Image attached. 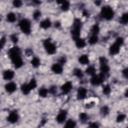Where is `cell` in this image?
I'll list each match as a JSON object with an SVG mask.
<instances>
[{"label":"cell","mask_w":128,"mask_h":128,"mask_svg":"<svg viewBox=\"0 0 128 128\" xmlns=\"http://www.w3.org/2000/svg\"><path fill=\"white\" fill-rule=\"evenodd\" d=\"M75 45H76V47L79 48V49L84 48V47L86 46V41H85V39H83V38H78L77 40H75Z\"/></svg>","instance_id":"17"},{"label":"cell","mask_w":128,"mask_h":128,"mask_svg":"<svg viewBox=\"0 0 128 128\" xmlns=\"http://www.w3.org/2000/svg\"><path fill=\"white\" fill-rule=\"evenodd\" d=\"M16 89H17V84L14 83V82H8L5 85V90L8 93H13V92L16 91Z\"/></svg>","instance_id":"11"},{"label":"cell","mask_w":128,"mask_h":128,"mask_svg":"<svg viewBox=\"0 0 128 128\" xmlns=\"http://www.w3.org/2000/svg\"><path fill=\"white\" fill-rule=\"evenodd\" d=\"M120 22H121V24H123V25L128 24V12H125V13L122 14V16H121V18H120Z\"/></svg>","instance_id":"27"},{"label":"cell","mask_w":128,"mask_h":128,"mask_svg":"<svg viewBox=\"0 0 128 128\" xmlns=\"http://www.w3.org/2000/svg\"><path fill=\"white\" fill-rule=\"evenodd\" d=\"M78 60H79V62H80L82 65H87V64H89V57H88V55H86V54L80 55Z\"/></svg>","instance_id":"18"},{"label":"cell","mask_w":128,"mask_h":128,"mask_svg":"<svg viewBox=\"0 0 128 128\" xmlns=\"http://www.w3.org/2000/svg\"><path fill=\"white\" fill-rule=\"evenodd\" d=\"M66 118H67V111L66 110H60L59 113L57 114L56 121L58 123H64V121H66Z\"/></svg>","instance_id":"9"},{"label":"cell","mask_w":128,"mask_h":128,"mask_svg":"<svg viewBox=\"0 0 128 128\" xmlns=\"http://www.w3.org/2000/svg\"><path fill=\"white\" fill-rule=\"evenodd\" d=\"M93 105H94V103L93 102H91V103H87V105H86V108H91V107H93Z\"/></svg>","instance_id":"45"},{"label":"cell","mask_w":128,"mask_h":128,"mask_svg":"<svg viewBox=\"0 0 128 128\" xmlns=\"http://www.w3.org/2000/svg\"><path fill=\"white\" fill-rule=\"evenodd\" d=\"M125 118H126V115L123 114V113H121V114H119V115L117 116L116 121H117V122H123V121L125 120Z\"/></svg>","instance_id":"34"},{"label":"cell","mask_w":128,"mask_h":128,"mask_svg":"<svg viewBox=\"0 0 128 128\" xmlns=\"http://www.w3.org/2000/svg\"><path fill=\"white\" fill-rule=\"evenodd\" d=\"M99 64H100V74L104 77V79L108 76L109 74V65H108V60L106 57H100L99 58Z\"/></svg>","instance_id":"3"},{"label":"cell","mask_w":128,"mask_h":128,"mask_svg":"<svg viewBox=\"0 0 128 128\" xmlns=\"http://www.w3.org/2000/svg\"><path fill=\"white\" fill-rule=\"evenodd\" d=\"M48 93H49V90H48L47 88H45V87H41V88L39 89V91H38L39 96L42 97V98H45V97L48 95Z\"/></svg>","instance_id":"19"},{"label":"cell","mask_w":128,"mask_h":128,"mask_svg":"<svg viewBox=\"0 0 128 128\" xmlns=\"http://www.w3.org/2000/svg\"><path fill=\"white\" fill-rule=\"evenodd\" d=\"M120 47H121V46H119L117 43L114 42V43L110 46V48H109V53H110L111 55H116V54H118L119 51H120Z\"/></svg>","instance_id":"14"},{"label":"cell","mask_w":128,"mask_h":128,"mask_svg":"<svg viewBox=\"0 0 128 128\" xmlns=\"http://www.w3.org/2000/svg\"><path fill=\"white\" fill-rule=\"evenodd\" d=\"M115 43H117L119 46H122V45H123V43H124V39H123L122 37H118V38H116Z\"/></svg>","instance_id":"37"},{"label":"cell","mask_w":128,"mask_h":128,"mask_svg":"<svg viewBox=\"0 0 128 128\" xmlns=\"http://www.w3.org/2000/svg\"><path fill=\"white\" fill-rule=\"evenodd\" d=\"M54 26H55V27H57V28H59V27L61 26V24H60V22H59V21H57V22H55V23H54Z\"/></svg>","instance_id":"44"},{"label":"cell","mask_w":128,"mask_h":128,"mask_svg":"<svg viewBox=\"0 0 128 128\" xmlns=\"http://www.w3.org/2000/svg\"><path fill=\"white\" fill-rule=\"evenodd\" d=\"M13 6L16 7V8L21 7L22 6V1H20V0H14L13 1Z\"/></svg>","instance_id":"36"},{"label":"cell","mask_w":128,"mask_h":128,"mask_svg":"<svg viewBox=\"0 0 128 128\" xmlns=\"http://www.w3.org/2000/svg\"><path fill=\"white\" fill-rule=\"evenodd\" d=\"M73 74L77 77V78H82L83 77V72H82V70L81 69H79V68H76V69H74V71H73Z\"/></svg>","instance_id":"31"},{"label":"cell","mask_w":128,"mask_h":128,"mask_svg":"<svg viewBox=\"0 0 128 128\" xmlns=\"http://www.w3.org/2000/svg\"><path fill=\"white\" fill-rule=\"evenodd\" d=\"M103 81H104V77H103L101 74H99V75H94V76H92L91 79H90V83H91L93 86H98V85H100Z\"/></svg>","instance_id":"7"},{"label":"cell","mask_w":128,"mask_h":128,"mask_svg":"<svg viewBox=\"0 0 128 128\" xmlns=\"http://www.w3.org/2000/svg\"><path fill=\"white\" fill-rule=\"evenodd\" d=\"M64 128H76V123L74 120L72 119H69L66 121L65 125H64Z\"/></svg>","instance_id":"20"},{"label":"cell","mask_w":128,"mask_h":128,"mask_svg":"<svg viewBox=\"0 0 128 128\" xmlns=\"http://www.w3.org/2000/svg\"><path fill=\"white\" fill-rule=\"evenodd\" d=\"M89 128H99V124L97 122H91L89 124Z\"/></svg>","instance_id":"41"},{"label":"cell","mask_w":128,"mask_h":128,"mask_svg":"<svg viewBox=\"0 0 128 128\" xmlns=\"http://www.w3.org/2000/svg\"><path fill=\"white\" fill-rule=\"evenodd\" d=\"M48 90H49V93H51V94H56V92H57V87H56V86H51Z\"/></svg>","instance_id":"39"},{"label":"cell","mask_w":128,"mask_h":128,"mask_svg":"<svg viewBox=\"0 0 128 128\" xmlns=\"http://www.w3.org/2000/svg\"><path fill=\"white\" fill-rule=\"evenodd\" d=\"M102 92H103V94H105V95H109L110 92H111L110 86H109L108 84H107V85H104V86H103V89H102Z\"/></svg>","instance_id":"32"},{"label":"cell","mask_w":128,"mask_h":128,"mask_svg":"<svg viewBox=\"0 0 128 128\" xmlns=\"http://www.w3.org/2000/svg\"><path fill=\"white\" fill-rule=\"evenodd\" d=\"M18 119H19V114H18V112L16 110L11 111L9 113L8 117H7V121L10 122V123H16L18 121Z\"/></svg>","instance_id":"8"},{"label":"cell","mask_w":128,"mask_h":128,"mask_svg":"<svg viewBox=\"0 0 128 128\" xmlns=\"http://www.w3.org/2000/svg\"><path fill=\"white\" fill-rule=\"evenodd\" d=\"M21 91H22L23 94L28 95V94L30 93V91H31V89H30V87H29V84H23V85L21 86Z\"/></svg>","instance_id":"24"},{"label":"cell","mask_w":128,"mask_h":128,"mask_svg":"<svg viewBox=\"0 0 128 128\" xmlns=\"http://www.w3.org/2000/svg\"><path fill=\"white\" fill-rule=\"evenodd\" d=\"M127 128H128V127H127Z\"/></svg>","instance_id":"48"},{"label":"cell","mask_w":128,"mask_h":128,"mask_svg":"<svg viewBox=\"0 0 128 128\" xmlns=\"http://www.w3.org/2000/svg\"><path fill=\"white\" fill-rule=\"evenodd\" d=\"M86 96H87V90H86V88L80 87L78 89V91H77V99L78 100H83V99L86 98Z\"/></svg>","instance_id":"12"},{"label":"cell","mask_w":128,"mask_h":128,"mask_svg":"<svg viewBox=\"0 0 128 128\" xmlns=\"http://www.w3.org/2000/svg\"><path fill=\"white\" fill-rule=\"evenodd\" d=\"M122 74H123V76H124L125 78H128V67L125 68V69L122 71Z\"/></svg>","instance_id":"42"},{"label":"cell","mask_w":128,"mask_h":128,"mask_svg":"<svg viewBox=\"0 0 128 128\" xmlns=\"http://www.w3.org/2000/svg\"><path fill=\"white\" fill-rule=\"evenodd\" d=\"M86 74L87 75H91V76H94V75H96V69H95V67L94 66H88L87 67V69H86Z\"/></svg>","instance_id":"23"},{"label":"cell","mask_w":128,"mask_h":128,"mask_svg":"<svg viewBox=\"0 0 128 128\" xmlns=\"http://www.w3.org/2000/svg\"><path fill=\"white\" fill-rule=\"evenodd\" d=\"M13 77H14V72L12 70H10V69L5 70L3 72V78L5 80H11V79H13Z\"/></svg>","instance_id":"15"},{"label":"cell","mask_w":128,"mask_h":128,"mask_svg":"<svg viewBox=\"0 0 128 128\" xmlns=\"http://www.w3.org/2000/svg\"><path fill=\"white\" fill-rule=\"evenodd\" d=\"M6 20H7L8 22H10V23H13V22L16 21V15H15L14 13L10 12V13H8V14L6 15Z\"/></svg>","instance_id":"21"},{"label":"cell","mask_w":128,"mask_h":128,"mask_svg":"<svg viewBox=\"0 0 128 128\" xmlns=\"http://www.w3.org/2000/svg\"><path fill=\"white\" fill-rule=\"evenodd\" d=\"M5 40H6L5 37H2V38H1V47H2V48H3L4 45H5Z\"/></svg>","instance_id":"43"},{"label":"cell","mask_w":128,"mask_h":128,"mask_svg":"<svg viewBox=\"0 0 128 128\" xmlns=\"http://www.w3.org/2000/svg\"><path fill=\"white\" fill-rule=\"evenodd\" d=\"M100 114L102 115V116H107L108 114H109V107L108 106H103V107H101V109H100Z\"/></svg>","instance_id":"30"},{"label":"cell","mask_w":128,"mask_h":128,"mask_svg":"<svg viewBox=\"0 0 128 128\" xmlns=\"http://www.w3.org/2000/svg\"><path fill=\"white\" fill-rule=\"evenodd\" d=\"M61 4V10L63 11H67L70 8V3L68 1H63V2H59Z\"/></svg>","instance_id":"29"},{"label":"cell","mask_w":128,"mask_h":128,"mask_svg":"<svg viewBox=\"0 0 128 128\" xmlns=\"http://www.w3.org/2000/svg\"><path fill=\"white\" fill-rule=\"evenodd\" d=\"M94 4H95V5H100V4H101V2H99V1H95V2H94Z\"/></svg>","instance_id":"46"},{"label":"cell","mask_w":128,"mask_h":128,"mask_svg":"<svg viewBox=\"0 0 128 128\" xmlns=\"http://www.w3.org/2000/svg\"><path fill=\"white\" fill-rule=\"evenodd\" d=\"M28 84H29V87H30V89H31V90L35 89V88H36V86H37V82H36V80H35V79H31V80H30V82H29Z\"/></svg>","instance_id":"33"},{"label":"cell","mask_w":128,"mask_h":128,"mask_svg":"<svg viewBox=\"0 0 128 128\" xmlns=\"http://www.w3.org/2000/svg\"><path fill=\"white\" fill-rule=\"evenodd\" d=\"M43 46H44V48H45V51H46L48 54L52 55V54L56 53V50H57L56 45H55L50 39H45V40L43 41Z\"/></svg>","instance_id":"6"},{"label":"cell","mask_w":128,"mask_h":128,"mask_svg":"<svg viewBox=\"0 0 128 128\" xmlns=\"http://www.w3.org/2000/svg\"><path fill=\"white\" fill-rule=\"evenodd\" d=\"M40 16H41V11L40 10H35L34 13H33V18L35 20H38L40 18Z\"/></svg>","instance_id":"35"},{"label":"cell","mask_w":128,"mask_h":128,"mask_svg":"<svg viewBox=\"0 0 128 128\" xmlns=\"http://www.w3.org/2000/svg\"><path fill=\"white\" fill-rule=\"evenodd\" d=\"M88 42H89V44H91V45L96 44V43L98 42V35H90Z\"/></svg>","instance_id":"28"},{"label":"cell","mask_w":128,"mask_h":128,"mask_svg":"<svg viewBox=\"0 0 128 128\" xmlns=\"http://www.w3.org/2000/svg\"><path fill=\"white\" fill-rule=\"evenodd\" d=\"M99 31H100V27H99L98 24H94V25L91 27V30H90L91 35H98Z\"/></svg>","instance_id":"22"},{"label":"cell","mask_w":128,"mask_h":128,"mask_svg":"<svg viewBox=\"0 0 128 128\" xmlns=\"http://www.w3.org/2000/svg\"><path fill=\"white\" fill-rule=\"evenodd\" d=\"M81 29H82L81 21L79 19H75L73 24H72V28H71V36L74 40H77L78 38H80Z\"/></svg>","instance_id":"2"},{"label":"cell","mask_w":128,"mask_h":128,"mask_svg":"<svg viewBox=\"0 0 128 128\" xmlns=\"http://www.w3.org/2000/svg\"><path fill=\"white\" fill-rule=\"evenodd\" d=\"M31 64H32V66L35 67V68L39 67V66H40V59H39L38 57L34 56V57L31 59Z\"/></svg>","instance_id":"26"},{"label":"cell","mask_w":128,"mask_h":128,"mask_svg":"<svg viewBox=\"0 0 128 128\" xmlns=\"http://www.w3.org/2000/svg\"><path fill=\"white\" fill-rule=\"evenodd\" d=\"M67 62V58L65 57V56H62V57H60V59H59V62L58 63H60L61 65H63V64H65Z\"/></svg>","instance_id":"40"},{"label":"cell","mask_w":128,"mask_h":128,"mask_svg":"<svg viewBox=\"0 0 128 128\" xmlns=\"http://www.w3.org/2000/svg\"><path fill=\"white\" fill-rule=\"evenodd\" d=\"M51 70L55 74H61L63 71V65H61L60 63H54L51 66Z\"/></svg>","instance_id":"10"},{"label":"cell","mask_w":128,"mask_h":128,"mask_svg":"<svg viewBox=\"0 0 128 128\" xmlns=\"http://www.w3.org/2000/svg\"><path fill=\"white\" fill-rule=\"evenodd\" d=\"M9 57L12 61V64L14 65L15 68H20L23 65V60L21 57V50L19 47H12L9 50Z\"/></svg>","instance_id":"1"},{"label":"cell","mask_w":128,"mask_h":128,"mask_svg":"<svg viewBox=\"0 0 128 128\" xmlns=\"http://www.w3.org/2000/svg\"><path fill=\"white\" fill-rule=\"evenodd\" d=\"M10 40H11L13 43H17V42H18V36H17L16 34H12V35L10 36Z\"/></svg>","instance_id":"38"},{"label":"cell","mask_w":128,"mask_h":128,"mask_svg":"<svg viewBox=\"0 0 128 128\" xmlns=\"http://www.w3.org/2000/svg\"><path fill=\"white\" fill-rule=\"evenodd\" d=\"M19 28H20V30L24 34H26V35L30 34V32H31V24H30V21L28 19H25V18L24 19H21L20 22H19Z\"/></svg>","instance_id":"5"},{"label":"cell","mask_w":128,"mask_h":128,"mask_svg":"<svg viewBox=\"0 0 128 128\" xmlns=\"http://www.w3.org/2000/svg\"><path fill=\"white\" fill-rule=\"evenodd\" d=\"M79 120H80L82 123L87 122V121L89 120V116H88V114H86L85 112L80 113V114H79Z\"/></svg>","instance_id":"25"},{"label":"cell","mask_w":128,"mask_h":128,"mask_svg":"<svg viewBox=\"0 0 128 128\" xmlns=\"http://www.w3.org/2000/svg\"><path fill=\"white\" fill-rule=\"evenodd\" d=\"M51 21H50V19H48V18H46V19H44V20H42L41 22H40V27L41 28H43V29H48L49 27H51Z\"/></svg>","instance_id":"16"},{"label":"cell","mask_w":128,"mask_h":128,"mask_svg":"<svg viewBox=\"0 0 128 128\" xmlns=\"http://www.w3.org/2000/svg\"><path fill=\"white\" fill-rule=\"evenodd\" d=\"M125 96L128 97V90H126V92H125Z\"/></svg>","instance_id":"47"},{"label":"cell","mask_w":128,"mask_h":128,"mask_svg":"<svg viewBox=\"0 0 128 128\" xmlns=\"http://www.w3.org/2000/svg\"><path fill=\"white\" fill-rule=\"evenodd\" d=\"M71 90H72V83L69 82V81L65 82V83L61 86V91H62L63 94H67V93H69Z\"/></svg>","instance_id":"13"},{"label":"cell","mask_w":128,"mask_h":128,"mask_svg":"<svg viewBox=\"0 0 128 128\" xmlns=\"http://www.w3.org/2000/svg\"><path fill=\"white\" fill-rule=\"evenodd\" d=\"M101 17L105 20H111L114 17V11L110 6H103L101 8Z\"/></svg>","instance_id":"4"}]
</instances>
